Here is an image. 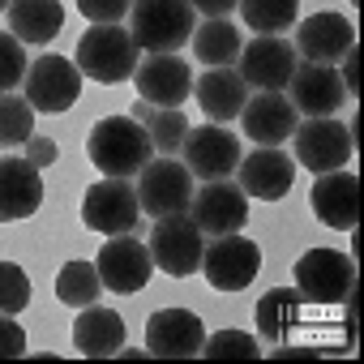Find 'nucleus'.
I'll list each match as a JSON object with an SVG mask.
<instances>
[{"mask_svg": "<svg viewBox=\"0 0 364 364\" xmlns=\"http://www.w3.org/2000/svg\"><path fill=\"white\" fill-rule=\"evenodd\" d=\"M198 14L189 0H133L129 9V35L137 43V52L150 56H176L193 39Z\"/></svg>", "mask_w": 364, "mask_h": 364, "instance_id": "1", "label": "nucleus"}, {"mask_svg": "<svg viewBox=\"0 0 364 364\" xmlns=\"http://www.w3.org/2000/svg\"><path fill=\"white\" fill-rule=\"evenodd\" d=\"M86 154L103 176H129L133 180L154 159V141H150L146 124H137L133 116H103L86 137Z\"/></svg>", "mask_w": 364, "mask_h": 364, "instance_id": "2", "label": "nucleus"}, {"mask_svg": "<svg viewBox=\"0 0 364 364\" xmlns=\"http://www.w3.org/2000/svg\"><path fill=\"white\" fill-rule=\"evenodd\" d=\"M73 65L82 69V77H95L103 86H120L137 73V43L124 26H90L77 39Z\"/></svg>", "mask_w": 364, "mask_h": 364, "instance_id": "3", "label": "nucleus"}, {"mask_svg": "<svg viewBox=\"0 0 364 364\" xmlns=\"http://www.w3.org/2000/svg\"><path fill=\"white\" fill-rule=\"evenodd\" d=\"M141 219V202H137V185L129 176H107L95 180L82 198V223L99 236H124L137 232Z\"/></svg>", "mask_w": 364, "mask_h": 364, "instance_id": "4", "label": "nucleus"}, {"mask_svg": "<svg viewBox=\"0 0 364 364\" xmlns=\"http://www.w3.org/2000/svg\"><path fill=\"white\" fill-rule=\"evenodd\" d=\"M150 257L163 274L171 279H189L198 274L202 266V253H206V236L202 228L189 219V210H180V215H163L154 219V232H150Z\"/></svg>", "mask_w": 364, "mask_h": 364, "instance_id": "5", "label": "nucleus"}, {"mask_svg": "<svg viewBox=\"0 0 364 364\" xmlns=\"http://www.w3.org/2000/svg\"><path fill=\"white\" fill-rule=\"evenodd\" d=\"M137 202H141V215H150V219L189 210V202H193V171L176 154L150 159L137 171Z\"/></svg>", "mask_w": 364, "mask_h": 364, "instance_id": "6", "label": "nucleus"}, {"mask_svg": "<svg viewBox=\"0 0 364 364\" xmlns=\"http://www.w3.org/2000/svg\"><path fill=\"white\" fill-rule=\"evenodd\" d=\"M291 274L304 304H347L355 291V262L338 249H309Z\"/></svg>", "mask_w": 364, "mask_h": 364, "instance_id": "7", "label": "nucleus"}, {"mask_svg": "<svg viewBox=\"0 0 364 364\" xmlns=\"http://www.w3.org/2000/svg\"><path fill=\"white\" fill-rule=\"evenodd\" d=\"M291 146H296V163L309 167V171H317V176H321V171L347 167L351 154H355L351 129H347L343 120H334V116H313V120L296 124Z\"/></svg>", "mask_w": 364, "mask_h": 364, "instance_id": "8", "label": "nucleus"}, {"mask_svg": "<svg viewBox=\"0 0 364 364\" xmlns=\"http://www.w3.org/2000/svg\"><path fill=\"white\" fill-rule=\"evenodd\" d=\"M26 103L35 107V112H43V116H60V112H69L73 103H77V95H82V69L69 60V56H56V52H48V56H39L31 69H26Z\"/></svg>", "mask_w": 364, "mask_h": 364, "instance_id": "9", "label": "nucleus"}, {"mask_svg": "<svg viewBox=\"0 0 364 364\" xmlns=\"http://www.w3.org/2000/svg\"><path fill=\"white\" fill-rule=\"evenodd\" d=\"M198 270L206 274V283H210L215 291H245V287L257 279V270H262V249H257L253 240H245L240 232L215 236V240L206 245Z\"/></svg>", "mask_w": 364, "mask_h": 364, "instance_id": "10", "label": "nucleus"}, {"mask_svg": "<svg viewBox=\"0 0 364 364\" xmlns=\"http://www.w3.org/2000/svg\"><path fill=\"white\" fill-rule=\"evenodd\" d=\"M95 270H99V283H103L107 291L133 296V291H141V287L150 283L154 257H150V249H146L133 232H124V236H107V240H103V249H99V257H95Z\"/></svg>", "mask_w": 364, "mask_h": 364, "instance_id": "11", "label": "nucleus"}, {"mask_svg": "<svg viewBox=\"0 0 364 364\" xmlns=\"http://www.w3.org/2000/svg\"><path fill=\"white\" fill-rule=\"evenodd\" d=\"M189 219L202 228V236H232V232H245L249 223V198L240 185L232 180H206L202 189H193V202H189Z\"/></svg>", "mask_w": 364, "mask_h": 364, "instance_id": "12", "label": "nucleus"}, {"mask_svg": "<svg viewBox=\"0 0 364 364\" xmlns=\"http://www.w3.org/2000/svg\"><path fill=\"white\" fill-rule=\"evenodd\" d=\"M180 163L202 180H223L240 163V137L228 133L223 124H189L185 141H180Z\"/></svg>", "mask_w": 364, "mask_h": 364, "instance_id": "13", "label": "nucleus"}, {"mask_svg": "<svg viewBox=\"0 0 364 364\" xmlns=\"http://www.w3.org/2000/svg\"><path fill=\"white\" fill-rule=\"evenodd\" d=\"M236 65H240L236 73L245 77V86H253V90H283L300 60H296L291 39H283V35H253L240 48Z\"/></svg>", "mask_w": 364, "mask_h": 364, "instance_id": "14", "label": "nucleus"}, {"mask_svg": "<svg viewBox=\"0 0 364 364\" xmlns=\"http://www.w3.org/2000/svg\"><path fill=\"white\" fill-rule=\"evenodd\" d=\"M206 326L189 309H159L146 321V351L159 360H193L202 355Z\"/></svg>", "mask_w": 364, "mask_h": 364, "instance_id": "15", "label": "nucleus"}, {"mask_svg": "<svg viewBox=\"0 0 364 364\" xmlns=\"http://www.w3.org/2000/svg\"><path fill=\"white\" fill-rule=\"evenodd\" d=\"M236 176H240L245 198L279 202V198H287V193H291V185H296V159H291V154H283L279 146H257L253 154H240Z\"/></svg>", "mask_w": 364, "mask_h": 364, "instance_id": "16", "label": "nucleus"}, {"mask_svg": "<svg viewBox=\"0 0 364 364\" xmlns=\"http://www.w3.org/2000/svg\"><path fill=\"white\" fill-rule=\"evenodd\" d=\"M283 90H287L291 107H296L304 120H313V116H334V112L343 107V99H347L338 69H334V65H313V60L296 65Z\"/></svg>", "mask_w": 364, "mask_h": 364, "instance_id": "17", "label": "nucleus"}, {"mask_svg": "<svg viewBox=\"0 0 364 364\" xmlns=\"http://www.w3.org/2000/svg\"><path fill=\"white\" fill-rule=\"evenodd\" d=\"M240 124H245L249 141H257V146H283V141H291V133L300 124V112L291 107V99L283 90H257V95L245 99Z\"/></svg>", "mask_w": 364, "mask_h": 364, "instance_id": "18", "label": "nucleus"}, {"mask_svg": "<svg viewBox=\"0 0 364 364\" xmlns=\"http://www.w3.org/2000/svg\"><path fill=\"white\" fill-rule=\"evenodd\" d=\"M313 215L334 232H355L360 223V176L355 171H321L313 185Z\"/></svg>", "mask_w": 364, "mask_h": 364, "instance_id": "19", "label": "nucleus"}, {"mask_svg": "<svg viewBox=\"0 0 364 364\" xmlns=\"http://www.w3.org/2000/svg\"><path fill=\"white\" fill-rule=\"evenodd\" d=\"M296 56L313 60V65H334L355 48V26L343 14H313L296 26Z\"/></svg>", "mask_w": 364, "mask_h": 364, "instance_id": "20", "label": "nucleus"}, {"mask_svg": "<svg viewBox=\"0 0 364 364\" xmlns=\"http://www.w3.org/2000/svg\"><path fill=\"white\" fill-rule=\"evenodd\" d=\"M137 95L150 107H180L193 95V69L180 56H146L137 60Z\"/></svg>", "mask_w": 364, "mask_h": 364, "instance_id": "21", "label": "nucleus"}, {"mask_svg": "<svg viewBox=\"0 0 364 364\" xmlns=\"http://www.w3.org/2000/svg\"><path fill=\"white\" fill-rule=\"evenodd\" d=\"M43 206V176L39 167L22 159H0V223L31 219Z\"/></svg>", "mask_w": 364, "mask_h": 364, "instance_id": "22", "label": "nucleus"}, {"mask_svg": "<svg viewBox=\"0 0 364 364\" xmlns=\"http://www.w3.org/2000/svg\"><path fill=\"white\" fill-rule=\"evenodd\" d=\"M193 95H198V107L210 116V124H228V120H240V107L249 99V86L228 65V69H206L193 82Z\"/></svg>", "mask_w": 364, "mask_h": 364, "instance_id": "23", "label": "nucleus"}, {"mask_svg": "<svg viewBox=\"0 0 364 364\" xmlns=\"http://www.w3.org/2000/svg\"><path fill=\"white\" fill-rule=\"evenodd\" d=\"M124 343V317L116 309H95L86 304L73 321V347L86 355V360H107L116 355Z\"/></svg>", "mask_w": 364, "mask_h": 364, "instance_id": "24", "label": "nucleus"}, {"mask_svg": "<svg viewBox=\"0 0 364 364\" xmlns=\"http://www.w3.org/2000/svg\"><path fill=\"white\" fill-rule=\"evenodd\" d=\"M9 35L22 43H52L65 26L60 0H9Z\"/></svg>", "mask_w": 364, "mask_h": 364, "instance_id": "25", "label": "nucleus"}, {"mask_svg": "<svg viewBox=\"0 0 364 364\" xmlns=\"http://www.w3.org/2000/svg\"><path fill=\"white\" fill-rule=\"evenodd\" d=\"M193 56L206 65V69H228L236 65L245 39H240V26H232L228 18H206L202 26H193Z\"/></svg>", "mask_w": 364, "mask_h": 364, "instance_id": "26", "label": "nucleus"}, {"mask_svg": "<svg viewBox=\"0 0 364 364\" xmlns=\"http://www.w3.org/2000/svg\"><path fill=\"white\" fill-rule=\"evenodd\" d=\"M300 309H304V296L300 291H266L257 300V334L266 343H283L291 334V326L300 321Z\"/></svg>", "mask_w": 364, "mask_h": 364, "instance_id": "27", "label": "nucleus"}, {"mask_svg": "<svg viewBox=\"0 0 364 364\" xmlns=\"http://www.w3.org/2000/svg\"><path fill=\"white\" fill-rule=\"evenodd\" d=\"M240 18L257 35H283L300 18V0H240Z\"/></svg>", "mask_w": 364, "mask_h": 364, "instance_id": "28", "label": "nucleus"}, {"mask_svg": "<svg viewBox=\"0 0 364 364\" xmlns=\"http://www.w3.org/2000/svg\"><path fill=\"white\" fill-rule=\"evenodd\" d=\"M99 291H103V283H99L95 262H65L60 266V274H56V300L60 304L86 309V304L99 300Z\"/></svg>", "mask_w": 364, "mask_h": 364, "instance_id": "29", "label": "nucleus"}, {"mask_svg": "<svg viewBox=\"0 0 364 364\" xmlns=\"http://www.w3.org/2000/svg\"><path fill=\"white\" fill-rule=\"evenodd\" d=\"M35 133V107L26 103V95H0V146H26V137Z\"/></svg>", "mask_w": 364, "mask_h": 364, "instance_id": "30", "label": "nucleus"}, {"mask_svg": "<svg viewBox=\"0 0 364 364\" xmlns=\"http://www.w3.org/2000/svg\"><path fill=\"white\" fill-rule=\"evenodd\" d=\"M146 133L154 141V154H180V141L189 133V120L180 107H154L146 120Z\"/></svg>", "mask_w": 364, "mask_h": 364, "instance_id": "31", "label": "nucleus"}, {"mask_svg": "<svg viewBox=\"0 0 364 364\" xmlns=\"http://www.w3.org/2000/svg\"><path fill=\"white\" fill-rule=\"evenodd\" d=\"M202 355H206V360H257L262 347H257V338L245 334V330H215V334H206Z\"/></svg>", "mask_w": 364, "mask_h": 364, "instance_id": "32", "label": "nucleus"}, {"mask_svg": "<svg viewBox=\"0 0 364 364\" xmlns=\"http://www.w3.org/2000/svg\"><path fill=\"white\" fill-rule=\"evenodd\" d=\"M31 304V279L18 262H0V313L18 317Z\"/></svg>", "mask_w": 364, "mask_h": 364, "instance_id": "33", "label": "nucleus"}, {"mask_svg": "<svg viewBox=\"0 0 364 364\" xmlns=\"http://www.w3.org/2000/svg\"><path fill=\"white\" fill-rule=\"evenodd\" d=\"M26 69H31L26 43L18 35H0V95H9L14 86H22L26 82Z\"/></svg>", "mask_w": 364, "mask_h": 364, "instance_id": "34", "label": "nucleus"}, {"mask_svg": "<svg viewBox=\"0 0 364 364\" xmlns=\"http://www.w3.org/2000/svg\"><path fill=\"white\" fill-rule=\"evenodd\" d=\"M133 9V0H77V14L90 26H120Z\"/></svg>", "mask_w": 364, "mask_h": 364, "instance_id": "35", "label": "nucleus"}, {"mask_svg": "<svg viewBox=\"0 0 364 364\" xmlns=\"http://www.w3.org/2000/svg\"><path fill=\"white\" fill-rule=\"evenodd\" d=\"M26 355V330L18 326V317L0 313V360H18Z\"/></svg>", "mask_w": 364, "mask_h": 364, "instance_id": "36", "label": "nucleus"}, {"mask_svg": "<svg viewBox=\"0 0 364 364\" xmlns=\"http://www.w3.org/2000/svg\"><path fill=\"white\" fill-rule=\"evenodd\" d=\"M26 159H31V163L43 171V167H52V163L60 159V150H56V141H52V137H39V133H31V137H26Z\"/></svg>", "mask_w": 364, "mask_h": 364, "instance_id": "37", "label": "nucleus"}, {"mask_svg": "<svg viewBox=\"0 0 364 364\" xmlns=\"http://www.w3.org/2000/svg\"><path fill=\"white\" fill-rule=\"evenodd\" d=\"M343 90H347V99H355V90H360V52L351 48L347 56H343Z\"/></svg>", "mask_w": 364, "mask_h": 364, "instance_id": "38", "label": "nucleus"}, {"mask_svg": "<svg viewBox=\"0 0 364 364\" xmlns=\"http://www.w3.org/2000/svg\"><path fill=\"white\" fill-rule=\"evenodd\" d=\"M193 5V14H202V18H228L240 0H189Z\"/></svg>", "mask_w": 364, "mask_h": 364, "instance_id": "39", "label": "nucleus"}, {"mask_svg": "<svg viewBox=\"0 0 364 364\" xmlns=\"http://www.w3.org/2000/svg\"><path fill=\"white\" fill-rule=\"evenodd\" d=\"M313 347H274V360H313Z\"/></svg>", "mask_w": 364, "mask_h": 364, "instance_id": "40", "label": "nucleus"}, {"mask_svg": "<svg viewBox=\"0 0 364 364\" xmlns=\"http://www.w3.org/2000/svg\"><path fill=\"white\" fill-rule=\"evenodd\" d=\"M150 112H154V107H150V103L141 99V103H133V112H129V116H133L137 124H146V120H150Z\"/></svg>", "mask_w": 364, "mask_h": 364, "instance_id": "41", "label": "nucleus"}, {"mask_svg": "<svg viewBox=\"0 0 364 364\" xmlns=\"http://www.w3.org/2000/svg\"><path fill=\"white\" fill-rule=\"evenodd\" d=\"M116 355H124V360H146V355H150V351H146V347H120V351H116Z\"/></svg>", "mask_w": 364, "mask_h": 364, "instance_id": "42", "label": "nucleus"}, {"mask_svg": "<svg viewBox=\"0 0 364 364\" xmlns=\"http://www.w3.org/2000/svg\"><path fill=\"white\" fill-rule=\"evenodd\" d=\"M0 9H9V0H0Z\"/></svg>", "mask_w": 364, "mask_h": 364, "instance_id": "43", "label": "nucleus"}, {"mask_svg": "<svg viewBox=\"0 0 364 364\" xmlns=\"http://www.w3.org/2000/svg\"><path fill=\"white\" fill-rule=\"evenodd\" d=\"M351 5H360V0H351Z\"/></svg>", "mask_w": 364, "mask_h": 364, "instance_id": "44", "label": "nucleus"}]
</instances>
